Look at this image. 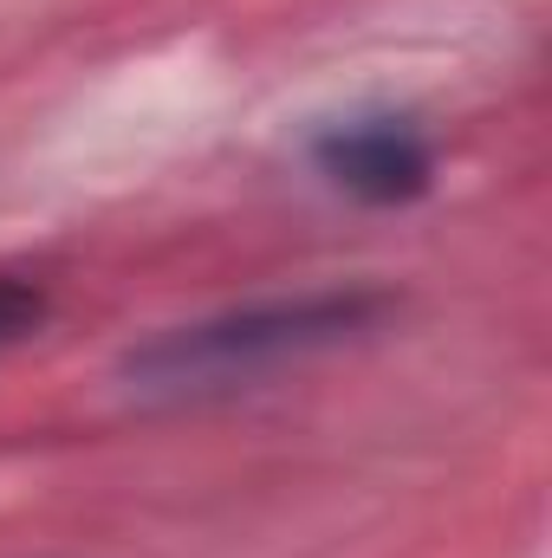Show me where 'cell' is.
I'll list each match as a JSON object with an SVG mask.
<instances>
[{
	"label": "cell",
	"mask_w": 552,
	"mask_h": 558,
	"mask_svg": "<svg viewBox=\"0 0 552 558\" xmlns=\"http://www.w3.org/2000/svg\"><path fill=\"white\" fill-rule=\"evenodd\" d=\"M312 162L345 195L377 202V208L416 202L435 182V149L404 118H345V124H332L325 137L312 143Z\"/></svg>",
	"instance_id": "7a4b0ae2"
},
{
	"label": "cell",
	"mask_w": 552,
	"mask_h": 558,
	"mask_svg": "<svg viewBox=\"0 0 552 558\" xmlns=\"http://www.w3.org/2000/svg\"><path fill=\"white\" fill-rule=\"evenodd\" d=\"M384 318L377 292H305L274 299L221 318L176 325L163 338L137 344L124 357V377L137 397H208V390H241L254 377H274L279 364H299L312 351H332Z\"/></svg>",
	"instance_id": "6da1fadb"
},
{
	"label": "cell",
	"mask_w": 552,
	"mask_h": 558,
	"mask_svg": "<svg viewBox=\"0 0 552 558\" xmlns=\"http://www.w3.org/2000/svg\"><path fill=\"white\" fill-rule=\"evenodd\" d=\"M39 318H46V292L26 279H0V357L13 344H26L39 331Z\"/></svg>",
	"instance_id": "3957f363"
}]
</instances>
